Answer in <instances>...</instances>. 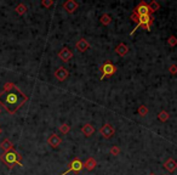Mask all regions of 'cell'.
I'll list each match as a JSON object with an SVG mask.
<instances>
[{"instance_id":"10","label":"cell","mask_w":177,"mask_h":175,"mask_svg":"<svg viewBox=\"0 0 177 175\" xmlns=\"http://www.w3.org/2000/svg\"><path fill=\"white\" fill-rule=\"evenodd\" d=\"M47 144L52 148H57L62 144V139L60 138L57 134H51V135L47 138Z\"/></svg>"},{"instance_id":"2","label":"cell","mask_w":177,"mask_h":175,"mask_svg":"<svg viewBox=\"0 0 177 175\" xmlns=\"http://www.w3.org/2000/svg\"><path fill=\"white\" fill-rule=\"evenodd\" d=\"M0 161L8 166V168H13L15 164H18L19 167H22V156L19 155L16 150H11L8 152H4L1 156H0Z\"/></svg>"},{"instance_id":"16","label":"cell","mask_w":177,"mask_h":175,"mask_svg":"<svg viewBox=\"0 0 177 175\" xmlns=\"http://www.w3.org/2000/svg\"><path fill=\"white\" fill-rule=\"evenodd\" d=\"M81 133L84 134L85 136H91L93 133H95V128H93L92 124L87 123V124H85L84 127L81 128Z\"/></svg>"},{"instance_id":"11","label":"cell","mask_w":177,"mask_h":175,"mask_svg":"<svg viewBox=\"0 0 177 175\" xmlns=\"http://www.w3.org/2000/svg\"><path fill=\"white\" fill-rule=\"evenodd\" d=\"M58 57H60V60H62L63 62H68V61L73 57V52H72L68 47H62L61 51L58 52Z\"/></svg>"},{"instance_id":"1","label":"cell","mask_w":177,"mask_h":175,"mask_svg":"<svg viewBox=\"0 0 177 175\" xmlns=\"http://www.w3.org/2000/svg\"><path fill=\"white\" fill-rule=\"evenodd\" d=\"M27 101V95H24L13 83L4 84V90L0 92V105L10 114H15Z\"/></svg>"},{"instance_id":"8","label":"cell","mask_w":177,"mask_h":175,"mask_svg":"<svg viewBox=\"0 0 177 175\" xmlns=\"http://www.w3.org/2000/svg\"><path fill=\"white\" fill-rule=\"evenodd\" d=\"M68 77H69V72L65 67H60L55 71V78L60 82H65Z\"/></svg>"},{"instance_id":"28","label":"cell","mask_w":177,"mask_h":175,"mask_svg":"<svg viewBox=\"0 0 177 175\" xmlns=\"http://www.w3.org/2000/svg\"><path fill=\"white\" fill-rule=\"evenodd\" d=\"M1 133H3V129H1V127H0V135H1Z\"/></svg>"},{"instance_id":"21","label":"cell","mask_w":177,"mask_h":175,"mask_svg":"<svg viewBox=\"0 0 177 175\" xmlns=\"http://www.w3.org/2000/svg\"><path fill=\"white\" fill-rule=\"evenodd\" d=\"M169 117H170V114H169L166 111H161L158 114V118L160 122H166L169 119Z\"/></svg>"},{"instance_id":"24","label":"cell","mask_w":177,"mask_h":175,"mask_svg":"<svg viewBox=\"0 0 177 175\" xmlns=\"http://www.w3.org/2000/svg\"><path fill=\"white\" fill-rule=\"evenodd\" d=\"M168 44L170 46H176L177 45V38L175 37V36H171V37H169Z\"/></svg>"},{"instance_id":"5","label":"cell","mask_w":177,"mask_h":175,"mask_svg":"<svg viewBox=\"0 0 177 175\" xmlns=\"http://www.w3.org/2000/svg\"><path fill=\"white\" fill-rule=\"evenodd\" d=\"M84 168L83 166V162L79 159V158H74L69 164H68V169L63 172L61 175H67L68 173H70V172H74V173H79V172H81V169Z\"/></svg>"},{"instance_id":"4","label":"cell","mask_w":177,"mask_h":175,"mask_svg":"<svg viewBox=\"0 0 177 175\" xmlns=\"http://www.w3.org/2000/svg\"><path fill=\"white\" fill-rule=\"evenodd\" d=\"M101 72H102V75H101V79H104L106 77H111L113 74L117 72V67L113 65L111 61H106L102 66H101Z\"/></svg>"},{"instance_id":"15","label":"cell","mask_w":177,"mask_h":175,"mask_svg":"<svg viewBox=\"0 0 177 175\" xmlns=\"http://www.w3.org/2000/svg\"><path fill=\"white\" fill-rule=\"evenodd\" d=\"M115 52H117L119 56H125L128 52H129V47H128V45H125V44L120 43L119 45H117V47H115Z\"/></svg>"},{"instance_id":"19","label":"cell","mask_w":177,"mask_h":175,"mask_svg":"<svg viewBox=\"0 0 177 175\" xmlns=\"http://www.w3.org/2000/svg\"><path fill=\"white\" fill-rule=\"evenodd\" d=\"M15 10H16V12H17L18 15H24V14L27 12V6H26L24 4H18Z\"/></svg>"},{"instance_id":"14","label":"cell","mask_w":177,"mask_h":175,"mask_svg":"<svg viewBox=\"0 0 177 175\" xmlns=\"http://www.w3.org/2000/svg\"><path fill=\"white\" fill-rule=\"evenodd\" d=\"M0 148L4 151V152H8V151H11L13 148V145L12 142L10 141L9 139H4L1 142H0Z\"/></svg>"},{"instance_id":"27","label":"cell","mask_w":177,"mask_h":175,"mask_svg":"<svg viewBox=\"0 0 177 175\" xmlns=\"http://www.w3.org/2000/svg\"><path fill=\"white\" fill-rule=\"evenodd\" d=\"M169 72L171 74H177V66L176 65H171L169 67Z\"/></svg>"},{"instance_id":"7","label":"cell","mask_w":177,"mask_h":175,"mask_svg":"<svg viewBox=\"0 0 177 175\" xmlns=\"http://www.w3.org/2000/svg\"><path fill=\"white\" fill-rule=\"evenodd\" d=\"M114 133H115V129H114V127L112 124H109V123H106L102 128L100 129V134L104 139H111L114 135Z\"/></svg>"},{"instance_id":"12","label":"cell","mask_w":177,"mask_h":175,"mask_svg":"<svg viewBox=\"0 0 177 175\" xmlns=\"http://www.w3.org/2000/svg\"><path fill=\"white\" fill-rule=\"evenodd\" d=\"M75 47L78 49V51H80V52H85L87 49H90V44H89V41L84 39V38H81V39H79L78 40V43L75 44Z\"/></svg>"},{"instance_id":"26","label":"cell","mask_w":177,"mask_h":175,"mask_svg":"<svg viewBox=\"0 0 177 175\" xmlns=\"http://www.w3.org/2000/svg\"><path fill=\"white\" fill-rule=\"evenodd\" d=\"M111 153H112L113 156H118L119 153H120V148L118 147V146H113L111 148Z\"/></svg>"},{"instance_id":"30","label":"cell","mask_w":177,"mask_h":175,"mask_svg":"<svg viewBox=\"0 0 177 175\" xmlns=\"http://www.w3.org/2000/svg\"><path fill=\"white\" fill-rule=\"evenodd\" d=\"M0 112H1V108H0Z\"/></svg>"},{"instance_id":"9","label":"cell","mask_w":177,"mask_h":175,"mask_svg":"<svg viewBox=\"0 0 177 175\" xmlns=\"http://www.w3.org/2000/svg\"><path fill=\"white\" fill-rule=\"evenodd\" d=\"M62 6H63V9H65L68 14H73V12H75V10H78L79 4H78L76 1H74V0H67V1L63 3Z\"/></svg>"},{"instance_id":"3","label":"cell","mask_w":177,"mask_h":175,"mask_svg":"<svg viewBox=\"0 0 177 175\" xmlns=\"http://www.w3.org/2000/svg\"><path fill=\"white\" fill-rule=\"evenodd\" d=\"M153 17L150 16V15H147V16H138V19H137V25H136V27L135 29H132V32H131L130 34H135V32L140 27H143L146 28L147 30H150V27H152V25H153Z\"/></svg>"},{"instance_id":"6","label":"cell","mask_w":177,"mask_h":175,"mask_svg":"<svg viewBox=\"0 0 177 175\" xmlns=\"http://www.w3.org/2000/svg\"><path fill=\"white\" fill-rule=\"evenodd\" d=\"M133 14L137 15V16H147V15H149V14H150V10H149L148 8V4L144 3V1L140 3V4L135 8Z\"/></svg>"},{"instance_id":"13","label":"cell","mask_w":177,"mask_h":175,"mask_svg":"<svg viewBox=\"0 0 177 175\" xmlns=\"http://www.w3.org/2000/svg\"><path fill=\"white\" fill-rule=\"evenodd\" d=\"M164 168H165L168 172H170V173H174L177 169V162L175 159H172V158H169L168 161L164 163Z\"/></svg>"},{"instance_id":"17","label":"cell","mask_w":177,"mask_h":175,"mask_svg":"<svg viewBox=\"0 0 177 175\" xmlns=\"http://www.w3.org/2000/svg\"><path fill=\"white\" fill-rule=\"evenodd\" d=\"M83 166H84L87 170H93V169L96 168V166H97V163H96V161L93 159L92 157H90V158L86 159V162H85Z\"/></svg>"},{"instance_id":"20","label":"cell","mask_w":177,"mask_h":175,"mask_svg":"<svg viewBox=\"0 0 177 175\" xmlns=\"http://www.w3.org/2000/svg\"><path fill=\"white\" fill-rule=\"evenodd\" d=\"M148 8L150 10V12H157L160 8V5H159L158 1H152L150 4H148Z\"/></svg>"},{"instance_id":"29","label":"cell","mask_w":177,"mask_h":175,"mask_svg":"<svg viewBox=\"0 0 177 175\" xmlns=\"http://www.w3.org/2000/svg\"><path fill=\"white\" fill-rule=\"evenodd\" d=\"M149 175H155V174H154V173H150V174H149Z\"/></svg>"},{"instance_id":"18","label":"cell","mask_w":177,"mask_h":175,"mask_svg":"<svg viewBox=\"0 0 177 175\" xmlns=\"http://www.w3.org/2000/svg\"><path fill=\"white\" fill-rule=\"evenodd\" d=\"M100 21H101V23H102V25H104V26H108V25L112 22V17H111L109 15L104 14V15H102V16H101Z\"/></svg>"},{"instance_id":"25","label":"cell","mask_w":177,"mask_h":175,"mask_svg":"<svg viewBox=\"0 0 177 175\" xmlns=\"http://www.w3.org/2000/svg\"><path fill=\"white\" fill-rule=\"evenodd\" d=\"M52 5H54V0H43L41 1V6H44V8H50Z\"/></svg>"},{"instance_id":"23","label":"cell","mask_w":177,"mask_h":175,"mask_svg":"<svg viewBox=\"0 0 177 175\" xmlns=\"http://www.w3.org/2000/svg\"><path fill=\"white\" fill-rule=\"evenodd\" d=\"M69 130H70V127H69V124H67V123H63V124L60 127V131H61L62 134H68Z\"/></svg>"},{"instance_id":"22","label":"cell","mask_w":177,"mask_h":175,"mask_svg":"<svg viewBox=\"0 0 177 175\" xmlns=\"http://www.w3.org/2000/svg\"><path fill=\"white\" fill-rule=\"evenodd\" d=\"M137 113L140 114L141 117H146L147 114H148V108L144 106V105H141L140 107H138V111H137Z\"/></svg>"}]
</instances>
